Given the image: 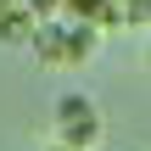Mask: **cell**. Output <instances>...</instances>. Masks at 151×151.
Masks as SVG:
<instances>
[{"instance_id":"obj_1","label":"cell","mask_w":151,"mask_h":151,"mask_svg":"<svg viewBox=\"0 0 151 151\" xmlns=\"http://www.w3.org/2000/svg\"><path fill=\"white\" fill-rule=\"evenodd\" d=\"M95 45H101V22H84V17H45L39 22V34H34V56L45 62V67H78V62H90L95 56Z\"/></svg>"},{"instance_id":"obj_2","label":"cell","mask_w":151,"mask_h":151,"mask_svg":"<svg viewBox=\"0 0 151 151\" xmlns=\"http://www.w3.org/2000/svg\"><path fill=\"white\" fill-rule=\"evenodd\" d=\"M50 123H56V146H78V151H90L95 140H101V106H95L90 95H62Z\"/></svg>"},{"instance_id":"obj_3","label":"cell","mask_w":151,"mask_h":151,"mask_svg":"<svg viewBox=\"0 0 151 151\" xmlns=\"http://www.w3.org/2000/svg\"><path fill=\"white\" fill-rule=\"evenodd\" d=\"M34 34H39V17H34L22 0L0 11V39H6V45H34Z\"/></svg>"},{"instance_id":"obj_4","label":"cell","mask_w":151,"mask_h":151,"mask_svg":"<svg viewBox=\"0 0 151 151\" xmlns=\"http://www.w3.org/2000/svg\"><path fill=\"white\" fill-rule=\"evenodd\" d=\"M151 22V0H106L101 11V28H140Z\"/></svg>"},{"instance_id":"obj_5","label":"cell","mask_w":151,"mask_h":151,"mask_svg":"<svg viewBox=\"0 0 151 151\" xmlns=\"http://www.w3.org/2000/svg\"><path fill=\"white\" fill-rule=\"evenodd\" d=\"M67 11H73V17H84V22H101L106 0H67Z\"/></svg>"},{"instance_id":"obj_6","label":"cell","mask_w":151,"mask_h":151,"mask_svg":"<svg viewBox=\"0 0 151 151\" xmlns=\"http://www.w3.org/2000/svg\"><path fill=\"white\" fill-rule=\"evenodd\" d=\"M22 6H28L39 22H45V17H56V11H67V0H22Z\"/></svg>"},{"instance_id":"obj_7","label":"cell","mask_w":151,"mask_h":151,"mask_svg":"<svg viewBox=\"0 0 151 151\" xmlns=\"http://www.w3.org/2000/svg\"><path fill=\"white\" fill-rule=\"evenodd\" d=\"M50 151H78V146H50Z\"/></svg>"},{"instance_id":"obj_8","label":"cell","mask_w":151,"mask_h":151,"mask_svg":"<svg viewBox=\"0 0 151 151\" xmlns=\"http://www.w3.org/2000/svg\"><path fill=\"white\" fill-rule=\"evenodd\" d=\"M6 6H17V0H0V11H6Z\"/></svg>"}]
</instances>
